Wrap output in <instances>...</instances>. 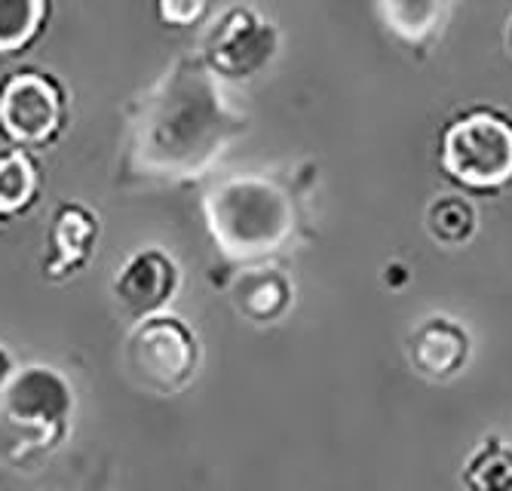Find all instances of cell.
I'll use <instances>...</instances> for the list:
<instances>
[{
  "label": "cell",
  "instance_id": "obj_15",
  "mask_svg": "<svg viewBox=\"0 0 512 491\" xmlns=\"http://www.w3.org/2000/svg\"><path fill=\"white\" fill-rule=\"evenodd\" d=\"M430 237L442 246H463L476 234V209L463 197H439L427 212Z\"/></svg>",
  "mask_w": 512,
  "mask_h": 491
},
{
  "label": "cell",
  "instance_id": "obj_13",
  "mask_svg": "<svg viewBox=\"0 0 512 491\" xmlns=\"http://www.w3.org/2000/svg\"><path fill=\"white\" fill-rule=\"evenodd\" d=\"M40 194V172L28 148L0 154V218H16L34 206Z\"/></svg>",
  "mask_w": 512,
  "mask_h": 491
},
{
  "label": "cell",
  "instance_id": "obj_16",
  "mask_svg": "<svg viewBox=\"0 0 512 491\" xmlns=\"http://www.w3.org/2000/svg\"><path fill=\"white\" fill-rule=\"evenodd\" d=\"M467 485L473 488H509L512 485V449L503 445L500 436L482 442V449L473 455L467 470Z\"/></svg>",
  "mask_w": 512,
  "mask_h": 491
},
{
  "label": "cell",
  "instance_id": "obj_19",
  "mask_svg": "<svg viewBox=\"0 0 512 491\" xmlns=\"http://www.w3.org/2000/svg\"><path fill=\"white\" fill-rule=\"evenodd\" d=\"M506 40H509V50H512V19H509V34H506Z\"/></svg>",
  "mask_w": 512,
  "mask_h": 491
},
{
  "label": "cell",
  "instance_id": "obj_1",
  "mask_svg": "<svg viewBox=\"0 0 512 491\" xmlns=\"http://www.w3.org/2000/svg\"><path fill=\"white\" fill-rule=\"evenodd\" d=\"M246 132L221 80L197 56H181L132 105L123 142V175L138 182L203 178Z\"/></svg>",
  "mask_w": 512,
  "mask_h": 491
},
{
  "label": "cell",
  "instance_id": "obj_4",
  "mask_svg": "<svg viewBox=\"0 0 512 491\" xmlns=\"http://www.w3.org/2000/svg\"><path fill=\"white\" fill-rule=\"evenodd\" d=\"M74 415V390L50 366H25L0 387V418L22 433L28 452H53Z\"/></svg>",
  "mask_w": 512,
  "mask_h": 491
},
{
  "label": "cell",
  "instance_id": "obj_5",
  "mask_svg": "<svg viewBox=\"0 0 512 491\" xmlns=\"http://www.w3.org/2000/svg\"><path fill=\"white\" fill-rule=\"evenodd\" d=\"M197 363V335L188 323L172 314H154L138 320L132 335L126 338L129 375L160 396H172L188 387L197 375Z\"/></svg>",
  "mask_w": 512,
  "mask_h": 491
},
{
  "label": "cell",
  "instance_id": "obj_10",
  "mask_svg": "<svg viewBox=\"0 0 512 491\" xmlns=\"http://www.w3.org/2000/svg\"><path fill=\"white\" fill-rule=\"evenodd\" d=\"M99 240V215L83 203H62L53 215L50 246L53 255L46 261L43 274L50 280H68L92 258Z\"/></svg>",
  "mask_w": 512,
  "mask_h": 491
},
{
  "label": "cell",
  "instance_id": "obj_2",
  "mask_svg": "<svg viewBox=\"0 0 512 491\" xmlns=\"http://www.w3.org/2000/svg\"><path fill=\"white\" fill-rule=\"evenodd\" d=\"M203 212L209 237L227 261H267L298 234L292 194L267 175L221 178L206 191Z\"/></svg>",
  "mask_w": 512,
  "mask_h": 491
},
{
  "label": "cell",
  "instance_id": "obj_6",
  "mask_svg": "<svg viewBox=\"0 0 512 491\" xmlns=\"http://www.w3.org/2000/svg\"><path fill=\"white\" fill-rule=\"evenodd\" d=\"M279 31L252 7H230L206 31L200 59L218 80H252L276 59Z\"/></svg>",
  "mask_w": 512,
  "mask_h": 491
},
{
  "label": "cell",
  "instance_id": "obj_17",
  "mask_svg": "<svg viewBox=\"0 0 512 491\" xmlns=\"http://www.w3.org/2000/svg\"><path fill=\"white\" fill-rule=\"evenodd\" d=\"M212 7V0H157V16L163 25L188 28L197 25Z\"/></svg>",
  "mask_w": 512,
  "mask_h": 491
},
{
  "label": "cell",
  "instance_id": "obj_18",
  "mask_svg": "<svg viewBox=\"0 0 512 491\" xmlns=\"http://www.w3.org/2000/svg\"><path fill=\"white\" fill-rule=\"evenodd\" d=\"M7 378H10V360H7V353H4V347H0V387L7 384Z\"/></svg>",
  "mask_w": 512,
  "mask_h": 491
},
{
  "label": "cell",
  "instance_id": "obj_12",
  "mask_svg": "<svg viewBox=\"0 0 512 491\" xmlns=\"http://www.w3.org/2000/svg\"><path fill=\"white\" fill-rule=\"evenodd\" d=\"M454 0H378V13L387 31L405 47L421 50L442 34Z\"/></svg>",
  "mask_w": 512,
  "mask_h": 491
},
{
  "label": "cell",
  "instance_id": "obj_9",
  "mask_svg": "<svg viewBox=\"0 0 512 491\" xmlns=\"http://www.w3.org/2000/svg\"><path fill=\"white\" fill-rule=\"evenodd\" d=\"M408 360L430 381H451L470 363V332L451 317H430L408 335Z\"/></svg>",
  "mask_w": 512,
  "mask_h": 491
},
{
  "label": "cell",
  "instance_id": "obj_8",
  "mask_svg": "<svg viewBox=\"0 0 512 491\" xmlns=\"http://www.w3.org/2000/svg\"><path fill=\"white\" fill-rule=\"evenodd\" d=\"M178 283H181V274L172 255H166L157 246H148V249H138L120 267V274L114 280V298L123 314L138 323L145 317L163 314L178 292Z\"/></svg>",
  "mask_w": 512,
  "mask_h": 491
},
{
  "label": "cell",
  "instance_id": "obj_14",
  "mask_svg": "<svg viewBox=\"0 0 512 491\" xmlns=\"http://www.w3.org/2000/svg\"><path fill=\"white\" fill-rule=\"evenodd\" d=\"M50 0H0V56H16L40 37Z\"/></svg>",
  "mask_w": 512,
  "mask_h": 491
},
{
  "label": "cell",
  "instance_id": "obj_11",
  "mask_svg": "<svg viewBox=\"0 0 512 491\" xmlns=\"http://www.w3.org/2000/svg\"><path fill=\"white\" fill-rule=\"evenodd\" d=\"M292 283L279 267H267L261 261L243 267L230 286L234 307L252 323H276L292 307Z\"/></svg>",
  "mask_w": 512,
  "mask_h": 491
},
{
  "label": "cell",
  "instance_id": "obj_7",
  "mask_svg": "<svg viewBox=\"0 0 512 491\" xmlns=\"http://www.w3.org/2000/svg\"><path fill=\"white\" fill-rule=\"evenodd\" d=\"M62 86L43 71H16L0 83V132L16 148L53 145L65 126Z\"/></svg>",
  "mask_w": 512,
  "mask_h": 491
},
{
  "label": "cell",
  "instance_id": "obj_3",
  "mask_svg": "<svg viewBox=\"0 0 512 491\" xmlns=\"http://www.w3.org/2000/svg\"><path fill=\"white\" fill-rule=\"evenodd\" d=\"M439 163L451 182L473 194L512 185V117L497 108H470L454 117L439 142Z\"/></svg>",
  "mask_w": 512,
  "mask_h": 491
}]
</instances>
